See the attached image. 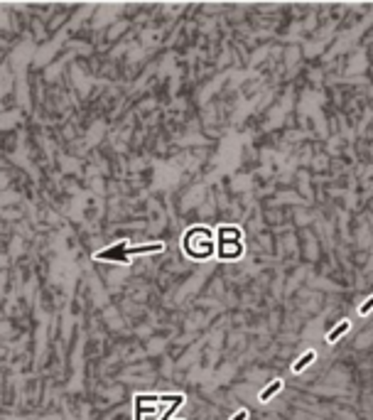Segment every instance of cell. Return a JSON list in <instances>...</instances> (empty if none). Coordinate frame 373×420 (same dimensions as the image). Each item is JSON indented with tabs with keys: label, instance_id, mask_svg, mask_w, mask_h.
Segmentation results:
<instances>
[{
	"label": "cell",
	"instance_id": "2",
	"mask_svg": "<svg viewBox=\"0 0 373 420\" xmlns=\"http://www.w3.org/2000/svg\"><path fill=\"white\" fill-rule=\"evenodd\" d=\"M165 248V243H148V246H135V248H128V253H135V256H140V253H160Z\"/></svg>",
	"mask_w": 373,
	"mask_h": 420
},
{
	"label": "cell",
	"instance_id": "3",
	"mask_svg": "<svg viewBox=\"0 0 373 420\" xmlns=\"http://www.w3.org/2000/svg\"><path fill=\"white\" fill-rule=\"evenodd\" d=\"M280 388H283V381H280V378H278V381H273V383H270V386L260 393V401H268V398H270V396H275Z\"/></svg>",
	"mask_w": 373,
	"mask_h": 420
},
{
	"label": "cell",
	"instance_id": "1",
	"mask_svg": "<svg viewBox=\"0 0 373 420\" xmlns=\"http://www.w3.org/2000/svg\"><path fill=\"white\" fill-rule=\"evenodd\" d=\"M123 251V243H118L116 248H108V251H101V253H96V258H103V261H118V263H125V256L121 253Z\"/></svg>",
	"mask_w": 373,
	"mask_h": 420
},
{
	"label": "cell",
	"instance_id": "6",
	"mask_svg": "<svg viewBox=\"0 0 373 420\" xmlns=\"http://www.w3.org/2000/svg\"><path fill=\"white\" fill-rule=\"evenodd\" d=\"M182 403H184V396H179V398H177V401H174V403L169 406V411L165 413V420H169V418H172V416H174V411H177V408H179Z\"/></svg>",
	"mask_w": 373,
	"mask_h": 420
},
{
	"label": "cell",
	"instance_id": "4",
	"mask_svg": "<svg viewBox=\"0 0 373 420\" xmlns=\"http://www.w3.org/2000/svg\"><path fill=\"white\" fill-rule=\"evenodd\" d=\"M314 359H317V354H314V351H307V354H304V356L299 359L297 364L292 366V371H302V369H304V366H309V364H312Z\"/></svg>",
	"mask_w": 373,
	"mask_h": 420
},
{
	"label": "cell",
	"instance_id": "8",
	"mask_svg": "<svg viewBox=\"0 0 373 420\" xmlns=\"http://www.w3.org/2000/svg\"><path fill=\"white\" fill-rule=\"evenodd\" d=\"M246 418H248V413H246V411H238V413H236V416H233L231 420H246Z\"/></svg>",
	"mask_w": 373,
	"mask_h": 420
},
{
	"label": "cell",
	"instance_id": "7",
	"mask_svg": "<svg viewBox=\"0 0 373 420\" xmlns=\"http://www.w3.org/2000/svg\"><path fill=\"white\" fill-rule=\"evenodd\" d=\"M371 310H373V295L369 297V300H366V302H364V305H361V310H359V312H361V315H369Z\"/></svg>",
	"mask_w": 373,
	"mask_h": 420
},
{
	"label": "cell",
	"instance_id": "5",
	"mask_svg": "<svg viewBox=\"0 0 373 420\" xmlns=\"http://www.w3.org/2000/svg\"><path fill=\"white\" fill-rule=\"evenodd\" d=\"M346 329H349V322H341V325H339L336 329H332V332L327 334V342H329V344H332V342H336V339H339V337H341V334H344Z\"/></svg>",
	"mask_w": 373,
	"mask_h": 420
}]
</instances>
